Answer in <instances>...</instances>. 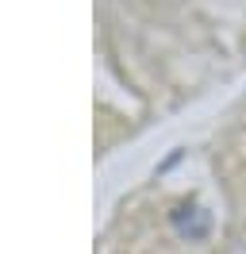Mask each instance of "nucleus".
<instances>
[]
</instances>
